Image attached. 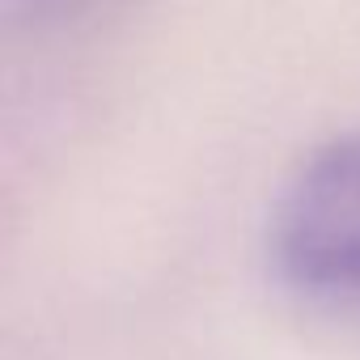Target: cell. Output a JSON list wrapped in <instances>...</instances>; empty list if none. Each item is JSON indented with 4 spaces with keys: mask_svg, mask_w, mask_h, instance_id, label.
<instances>
[{
    "mask_svg": "<svg viewBox=\"0 0 360 360\" xmlns=\"http://www.w3.org/2000/svg\"><path fill=\"white\" fill-rule=\"evenodd\" d=\"M271 259L305 292H360V131L292 169L271 208Z\"/></svg>",
    "mask_w": 360,
    "mask_h": 360,
    "instance_id": "1",
    "label": "cell"
}]
</instances>
